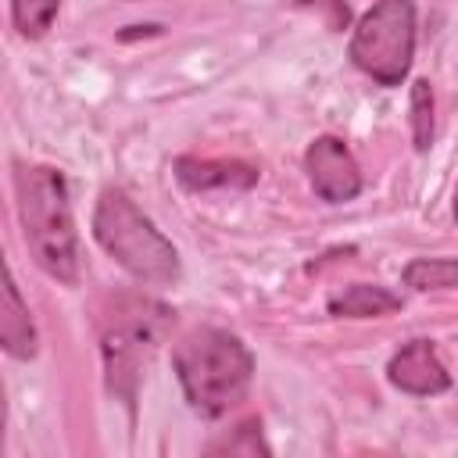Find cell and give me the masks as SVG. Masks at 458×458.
<instances>
[{
  "instance_id": "obj_15",
  "label": "cell",
  "mask_w": 458,
  "mask_h": 458,
  "mask_svg": "<svg viewBox=\"0 0 458 458\" xmlns=\"http://www.w3.org/2000/svg\"><path fill=\"white\" fill-rule=\"evenodd\" d=\"M301 4L315 7V11L326 18L329 29H344V25H347V4H344V0H301Z\"/></svg>"
},
{
  "instance_id": "obj_4",
  "label": "cell",
  "mask_w": 458,
  "mask_h": 458,
  "mask_svg": "<svg viewBox=\"0 0 458 458\" xmlns=\"http://www.w3.org/2000/svg\"><path fill=\"white\" fill-rule=\"evenodd\" d=\"M347 54L379 86H401L415 57V4L376 0L358 18Z\"/></svg>"
},
{
  "instance_id": "obj_10",
  "label": "cell",
  "mask_w": 458,
  "mask_h": 458,
  "mask_svg": "<svg viewBox=\"0 0 458 458\" xmlns=\"http://www.w3.org/2000/svg\"><path fill=\"white\" fill-rule=\"evenodd\" d=\"M401 308V297L376 283H351L329 297V315L336 318H379Z\"/></svg>"
},
{
  "instance_id": "obj_8",
  "label": "cell",
  "mask_w": 458,
  "mask_h": 458,
  "mask_svg": "<svg viewBox=\"0 0 458 458\" xmlns=\"http://www.w3.org/2000/svg\"><path fill=\"white\" fill-rule=\"evenodd\" d=\"M175 179L193 190H250L258 182V168L247 161H215V157H179Z\"/></svg>"
},
{
  "instance_id": "obj_9",
  "label": "cell",
  "mask_w": 458,
  "mask_h": 458,
  "mask_svg": "<svg viewBox=\"0 0 458 458\" xmlns=\"http://www.w3.org/2000/svg\"><path fill=\"white\" fill-rule=\"evenodd\" d=\"M0 344L11 358H32L36 354V326L29 315V304L18 293V283L7 268L4 276V301H0Z\"/></svg>"
},
{
  "instance_id": "obj_2",
  "label": "cell",
  "mask_w": 458,
  "mask_h": 458,
  "mask_svg": "<svg viewBox=\"0 0 458 458\" xmlns=\"http://www.w3.org/2000/svg\"><path fill=\"white\" fill-rule=\"evenodd\" d=\"M172 365L190 408L204 419H218L233 404H240L254 376V358L243 347V340L215 326L182 336L172 354Z\"/></svg>"
},
{
  "instance_id": "obj_13",
  "label": "cell",
  "mask_w": 458,
  "mask_h": 458,
  "mask_svg": "<svg viewBox=\"0 0 458 458\" xmlns=\"http://www.w3.org/2000/svg\"><path fill=\"white\" fill-rule=\"evenodd\" d=\"M411 140L415 150H429L433 143V86L426 79L411 82Z\"/></svg>"
},
{
  "instance_id": "obj_1",
  "label": "cell",
  "mask_w": 458,
  "mask_h": 458,
  "mask_svg": "<svg viewBox=\"0 0 458 458\" xmlns=\"http://www.w3.org/2000/svg\"><path fill=\"white\" fill-rule=\"evenodd\" d=\"M14 200H18V218L25 243L36 258V265L64 283H79V236H75V218H72V200H68V182L57 168L50 165H14Z\"/></svg>"
},
{
  "instance_id": "obj_11",
  "label": "cell",
  "mask_w": 458,
  "mask_h": 458,
  "mask_svg": "<svg viewBox=\"0 0 458 458\" xmlns=\"http://www.w3.org/2000/svg\"><path fill=\"white\" fill-rule=\"evenodd\" d=\"M411 290H451L458 286V258H415L401 272Z\"/></svg>"
},
{
  "instance_id": "obj_12",
  "label": "cell",
  "mask_w": 458,
  "mask_h": 458,
  "mask_svg": "<svg viewBox=\"0 0 458 458\" xmlns=\"http://www.w3.org/2000/svg\"><path fill=\"white\" fill-rule=\"evenodd\" d=\"M57 7L61 0H11V21L25 39H39L54 25Z\"/></svg>"
},
{
  "instance_id": "obj_6",
  "label": "cell",
  "mask_w": 458,
  "mask_h": 458,
  "mask_svg": "<svg viewBox=\"0 0 458 458\" xmlns=\"http://www.w3.org/2000/svg\"><path fill=\"white\" fill-rule=\"evenodd\" d=\"M304 168L326 204H344L361 193V168L340 136H315L304 150Z\"/></svg>"
},
{
  "instance_id": "obj_16",
  "label": "cell",
  "mask_w": 458,
  "mask_h": 458,
  "mask_svg": "<svg viewBox=\"0 0 458 458\" xmlns=\"http://www.w3.org/2000/svg\"><path fill=\"white\" fill-rule=\"evenodd\" d=\"M454 218H458V190H454Z\"/></svg>"
},
{
  "instance_id": "obj_3",
  "label": "cell",
  "mask_w": 458,
  "mask_h": 458,
  "mask_svg": "<svg viewBox=\"0 0 458 458\" xmlns=\"http://www.w3.org/2000/svg\"><path fill=\"white\" fill-rule=\"evenodd\" d=\"M93 236L97 243L140 283L168 286L179 279V250L172 240L122 193L104 190L93 211Z\"/></svg>"
},
{
  "instance_id": "obj_5",
  "label": "cell",
  "mask_w": 458,
  "mask_h": 458,
  "mask_svg": "<svg viewBox=\"0 0 458 458\" xmlns=\"http://www.w3.org/2000/svg\"><path fill=\"white\" fill-rule=\"evenodd\" d=\"M168 322V308L154 301H129V308H118L111 326L104 329V369H107V390L122 397L125 404L136 401V386L143 376V361L150 347L157 344L161 329Z\"/></svg>"
},
{
  "instance_id": "obj_14",
  "label": "cell",
  "mask_w": 458,
  "mask_h": 458,
  "mask_svg": "<svg viewBox=\"0 0 458 458\" xmlns=\"http://www.w3.org/2000/svg\"><path fill=\"white\" fill-rule=\"evenodd\" d=\"M211 451L215 454L225 451V454H247V458H254V454H268V444L261 440V422L258 419H247V422L236 426L233 437H225L222 444H211Z\"/></svg>"
},
{
  "instance_id": "obj_7",
  "label": "cell",
  "mask_w": 458,
  "mask_h": 458,
  "mask_svg": "<svg viewBox=\"0 0 458 458\" xmlns=\"http://www.w3.org/2000/svg\"><path fill=\"white\" fill-rule=\"evenodd\" d=\"M386 379L411 394V397H433V394H444L451 386V372L444 369V361L437 358V347L433 340H411L404 344L390 365H386Z\"/></svg>"
}]
</instances>
